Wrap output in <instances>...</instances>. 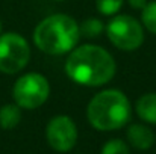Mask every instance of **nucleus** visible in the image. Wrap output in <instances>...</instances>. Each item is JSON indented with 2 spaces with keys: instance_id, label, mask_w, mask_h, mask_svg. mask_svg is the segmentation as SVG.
I'll return each instance as SVG.
<instances>
[{
  "instance_id": "f8f14e48",
  "label": "nucleus",
  "mask_w": 156,
  "mask_h": 154,
  "mask_svg": "<svg viewBox=\"0 0 156 154\" xmlns=\"http://www.w3.org/2000/svg\"><path fill=\"white\" fill-rule=\"evenodd\" d=\"M141 18H143V24L152 33L156 35V2H150L143 8Z\"/></svg>"
},
{
  "instance_id": "f257e3e1",
  "label": "nucleus",
  "mask_w": 156,
  "mask_h": 154,
  "mask_svg": "<svg viewBox=\"0 0 156 154\" xmlns=\"http://www.w3.org/2000/svg\"><path fill=\"white\" fill-rule=\"evenodd\" d=\"M115 60L112 54L100 46L85 44L73 49L67 62V76L83 86H102L115 74Z\"/></svg>"
},
{
  "instance_id": "39448f33",
  "label": "nucleus",
  "mask_w": 156,
  "mask_h": 154,
  "mask_svg": "<svg viewBox=\"0 0 156 154\" xmlns=\"http://www.w3.org/2000/svg\"><path fill=\"white\" fill-rule=\"evenodd\" d=\"M109 41L120 50L132 51L141 47L144 41L143 26L130 15H117L106 26Z\"/></svg>"
},
{
  "instance_id": "0eeeda50",
  "label": "nucleus",
  "mask_w": 156,
  "mask_h": 154,
  "mask_svg": "<svg viewBox=\"0 0 156 154\" xmlns=\"http://www.w3.org/2000/svg\"><path fill=\"white\" fill-rule=\"evenodd\" d=\"M46 138L53 150L61 153L70 151L77 141V128L74 121L67 115L53 116L47 124Z\"/></svg>"
},
{
  "instance_id": "9b49d317",
  "label": "nucleus",
  "mask_w": 156,
  "mask_h": 154,
  "mask_svg": "<svg viewBox=\"0 0 156 154\" xmlns=\"http://www.w3.org/2000/svg\"><path fill=\"white\" fill-rule=\"evenodd\" d=\"M79 27H80V36L85 38H97L105 29L103 23L99 18H87Z\"/></svg>"
},
{
  "instance_id": "f3484780",
  "label": "nucleus",
  "mask_w": 156,
  "mask_h": 154,
  "mask_svg": "<svg viewBox=\"0 0 156 154\" xmlns=\"http://www.w3.org/2000/svg\"><path fill=\"white\" fill-rule=\"evenodd\" d=\"M58 2H62V0H58Z\"/></svg>"
},
{
  "instance_id": "ddd939ff",
  "label": "nucleus",
  "mask_w": 156,
  "mask_h": 154,
  "mask_svg": "<svg viewBox=\"0 0 156 154\" xmlns=\"http://www.w3.org/2000/svg\"><path fill=\"white\" fill-rule=\"evenodd\" d=\"M124 0H96L97 11L103 15H114L123 6Z\"/></svg>"
},
{
  "instance_id": "1a4fd4ad",
  "label": "nucleus",
  "mask_w": 156,
  "mask_h": 154,
  "mask_svg": "<svg viewBox=\"0 0 156 154\" xmlns=\"http://www.w3.org/2000/svg\"><path fill=\"white\" fill-rule=\"evenodd\" d=\"M136 113L146 122L156 124V94H146L136 101Z\"/></svg>"
},
{
  "instance_id": "4468645a",
  "label": "nucleus",
  "mask_w": 156,
  "mask_h": 154,
  "mask_svg": "<svg viewBox=\"0 0 156 154\" xmlns=\"http://www.w3.org/2000/svg\"><path fill=\"white\" fill-rule=\"evenodd\" d=\"M102 154H130L129 147L121 139H112L106 142L102 148Z\"/></svg>"
},
{
  "instance_id": "9d476101",
  "label": "nucleus",
  "mask_w": 156,
  "mask_h": 154,
  "mask_svg": "<svg viewBox=\"0 0 156 154\" xmlns=\"http://www.w3.org/2000/svg\"><path fill=\"white\" fill-rule=\"evenodd\" d=\"M21 119V110L18 104H5L0 109V127L2 128H14L18 125Z\"/></svg>"
},
{
  "instance_id": "f03ea898",
  "label": "nucleus",
  "mask_w": 156,
  "mask_h": 154,
  "mask_svg": "<svg viewBox=\"0 0 156 154\" xmlns=\"http://www.w3.org/2000/svg\"><path fill=\"white\" fill-rule=\"evenodd\" d=\"M80 39L77 21L65 14H53L38 23L34 32L35 46L47 54L71 51Z\"/></svg>"
},
{
  "instance_id": "20e7f679",
  "label": "nucleus",
  "mask_w": 156,
  "mask_h": 154,
  "mask_svg": "<svg viewBox=\"0 0 156 154\" xmlns=\"http://www.w3.org/2000/svg\"><path fill=\"white\" fill-rule=\"evenodd\" d=\"M50 94L49 80L38 73L23 74L14 85L12 95L15 104L23 109H37L47 101Z\"/></svg>"
},
{
  "instance_id": "7ed1b4c3",
  "label": "nucleus",
  "mask_w": 156,
  "mask_h": 154,
  "mask_svg": "<svg viewBox=\"0 0 156 154\" xmlns=\"http://www.w3.org/2000/svg\"><path fill=\"white\" fill-rule=\"evenodd\" d=\"M90 124L102 132L117 130L130 119V103L118 89H106L91 98L87 107Z\"/></svg>"
},
{
  "instance_id": "dca6fc26",
  "label": "nucleus",
  "mask_w": 156,
  "mask_h": 154,
  "mask_svg": "<svg viewBox=\"0 0 156 154\" xmlns=\"http://www.w3.org/2000/svg\"><path fill=\"white\" fill-rule=\"evenodd\" d=\"M0 33H2V23H0Z\"/></svg>"
},
{
  "instance_id": "423d86ee",
  "label": "nucleus",
  "mask_w": 156,
  "mask_h": 154,
  "mask_svg": "<svg viewBox=\"0 0 156 154\" xmlns=\"http://www.w3.org/2000/svg\"><path fill=\"white\" fill-rule=\"evenodd\" d=\"M30 59V47L27 41L15 33H0V71L5 74H15L21 71Z\"/></svg>"
},
{
  "instance_id": "2eb2a0df",
  "label": "nucleus",
  "mask_w": 156,
  "mask_h": 154,
  "mask_svg": "<svg viewBox=\"0 0 156 154\" xmlns=\"http://www.w3.org/2000/svg\"><path fill=\"white\" fill-rule=\"evenodd\" d=\"M129 5L135 9H143L146 5H147V0H127Z\"/></svg>"
},
{
  "instance_id": "6e6552de",
  "label": "nucleus",
  "mask_w": 156,
  "mask_h": 154,
  "mask_svg": "<svg viewBox=\"0 0 156 154\" xmlns=\"http://www.w3.org/2000/svg\"><path fill=\"white\" fill-rule=\"evenodd\" d=\"M127 139L136 150H149L155 142V135L147 125L132 124L127 128Z\"/></svg>"
}]
</instances>
